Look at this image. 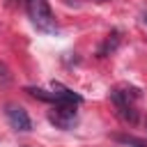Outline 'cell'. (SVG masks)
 Segmentation results:
<instances>
[{
  "label": "cell",
  "instance_id": "obj_7",
  "mask_svg": "<svg viewBox=\"0 0 147 147\" xmlns=\"http://www.w3.org/2000/svg\"><path fill=\"white\" fill-rule=\"evenodd\" d=\"M142 25H145V30H147V9L142 11Z\"/></svg>",
  "mask_w": 147,
  "mask_h": 147
},
{
  "label": "cell",
  "instance_id": "obj_10",
  "mask_svg": "<svg viewBox=\"0 0 147 147\" xmlns=\"http://www.w3.org/2000/svg\"><path fill=\"white\" fill-rule=\"evenodd\" d=\"M11 2H16V0H11Z\"/></svg>",
  "mask_w": 147,
  "mask_h": 147
},
{
  "label": "cell",
  "instance_id": "obj_8",
  "mask_svg": "<svg viewBox=\"0 0 147 147\" xmlns=\"http://www.w3.org/2000/svg\"><path fill=\"white\" fill-rule=\"evenodd\" d=\"M133 147H147V145H145V142H136Z\"/></svg>",
  "mask_w": 147,
  "mask_h": 147
},
{
  "label": "cell",
  "instance_id": "obj_2",
  "mask_svg": "<svg viewBox=\"0 0 147 147\" xmlns=\"http://www.w3.org/2000/svg\"><path fill=\"white\" fill-rule=\"evenodd\" d=\"M129 96H138V90H126V92H122V90H113V92H110V99H113V103H115V108H117V115H119L124 122L136 124L138 115H136V108L131 106Z\"/></svg>",
  "mask_w": 147,
  "mask_h": 147
},
{
  "label": "cell",
  "instance_id": "obj_3",
  "mask_svg": "<svg viewBox=\"0 0 147 147\" xmlns=\"http://www.w3.org/2000/svg\"><path fill=\"white\" fill-rule=\"evenodd\" d=\"M48 119L57 129H71L76 124V103H69V101L53 103V108L48 113Z\"/></svg>",
  "mask_w": 147,
  "mask_h": 147
},
{
  "label": "cell",
  "instance_id": "obj_1",
  "mask_svg": "<svg viewBox=\"0 0 147 147\" xmlns=\"http://www.w3.org/2000/svg\"><path fill=\"white\" fill-rule=\"evenodd\" d=\"M25 7H28V14H30L32 23L39 30L57 32V23H55V16L48 7V0H25Z\"/></svg>",
  "mask_w": 147,
  "mask_h": 147
},
{
  "label": "cell",
  "instance_id": "obj_6",
  "mask_svg": "<svg viewBox=\"0 0 147 147\" xmlns=\"http://www.w3.org/2000/svg\"><path fill=\"white\" fill-rule=\"evenodd\" d=\"M9 83H11V74H9L7 64L0 62V85H9Z\"/></svg>",
  "mask_w": 147,
  "mask_h": 147
},
{
  "label": "cell",
  "instance_id": "obj_5",
  "mask_svg": "<svg viewBox=\"0 0 147 147\" xmlns=\"http://www.w3.org/2000/svg\"><path fill=\"white\" fill-rule=\"evenodd\" d=\"M117 44H119V32L115 30V32H110V34H108V39H106L103 48L99 51V55H108V53H113V51L117 48Z\"/></svg>",
  "mask_w": 147,
  "mask_h": 147
},
{
  "label": "cell",
  "instance_id": "obj_9",
  "mask_svg": "<svg viewBox=\"0 0 147 147\" xmlns=\"http://www.w3.org/2000/svg\"><path fill=\"white\" fill-rule=\"evenodd\" d=\"M96 2H108V0H96Z\"/></svg>",
  "mask_w": 147,
  "mask_h": 147
},
{
  "label": "cell",
  "instance_id": "obj_4",
  "mask_svg": "<svg viewBox=\"0 0 147 147\" xmlns=\"http://www.w3.org/2000/svg\"><path fill=\"white\" fill-rule=\"evenodd\" d=\"M7 119H9V124L16 129V131H30L32 129V122H30V117H28V113L21 108V106H16V103H7Z\"/></svg>",
  "mask_w": 147,
  "mask_h": 147
}]
</instances>
